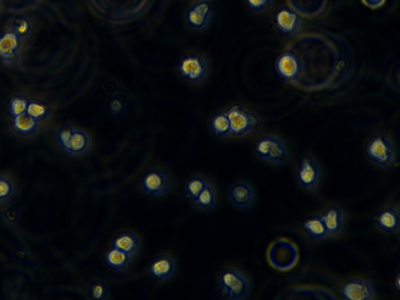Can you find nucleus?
<instances>
[{"label":"nucleus","mask_w":400,"mask_h":300,"mask_svg":"<svg viewBox=\"0 0 400 300\" xmlns=\"http://www.w3.org/2000/svg\"><path fill=\"white\" fill-rule=\"evenodd\" d=\"M177 72L182 79L197 84L205 79L208 73L207 61L198 54L185 55L177 64Z\"/></svg>","instance_id":"nucleus-7"},{"label":"nucleus","mask_w":400,"mask_h":300,"mask_svg":"<svg viewBox=\"0 0 400 300\" xmlns=\"http://www.w3.org/2000/svg\"><path fill=\"white\" fill-rule=\"evenodd\" d=\"M230 201L235 207L245 209L254 201V192L251 186L245 182H238L229 190Z\"/></svg>","instance_id":"nucleus-17"},{"label":"nucleus","mask_w":400,"mask_h":300,"mask_svg":"<svg viewBox=\"0 0 400 300\" xmlns=\"http://www.w3.org/2000/svg\"><path fill=\"white\" fill-rule=\"evenodd\" d=\"M140 247L141 244L138 238L129 232H121L116 235L111 242V247L118 249L121 251L130 255L131 257L140 250Z\"/></svg>","instance_id":"nucleus-20"},{"label":"nucleus","mask_w":400,"mask_h":300,"mask_svg":"<svg viewBox=\"0 0 400 300\" xmlns=\"http://www.w3.org/2000/svg\"><path fill=\"white\" fill-rule=\"evenodd\" d=\"M220 291L227 299H242L249 291V282L246 277L234 269H227L219 276Z\"/></svg>","instance_id":"nucleus-6"},{"label":"nucleus","mask_w":400,"mask_h":300,"mask_svg":"<svg viewBox=\"0 0 400 300\" xmlns=\"http://www.w3.org/2000/svg\"><path fill=\"white\" fill-rule=\"evenodd\" d=\"M88 296L92 299L105 300L109 299V288L104 282H95L88 288Z\"/></svg>","instance_id":"nucleus-31"},{"label":"nucleus","mask_w":400,"mask_h":300,"mask_svg":"<svg viewBox=\"0 0 400 300\" xmlns=\"http://www.w3.org/2000/svg\"><path fill=\"white\" fill-rule=\"evenodd\" d=\"M277 75L290 83L297 79L300 71V64L297 55L290 51L282 53L275 61Z\"/></svg>","instance_id":"nucleus-15"},{"label":"nucleus","mask_w":400,"mask_h":300,"mask_svg":"<svg viewBox=\"0 0 400 300\" xmlns=\"http://www.w3.org/2000/svg\"><path fill=\"white\" fill-rule=\"evenodd\" d=\"M320 166L308 154L304 155L300 160L297 172L299 185L305 190H314L321 181Z\"/></svg>","instance_id":"nucleus-8"},{"label":"nucleus","mask_w":400,"mask_h":300,"mask_svg":"<svg viewBox=\"0 0 400 300\" xmlns=\"http://www.w3.org/2000/svg\"><path fill=\"white\" fill-rule=\"evenodd\" d=\"M108 109V112L111 116H118L124 113L125 105L123 100L120 98L115 97L110 100Z\"/></svg>","instance_id":"nucleus-34"},{"label":"nucleus","mask_w":400,"mask_h":300,"mask_svg":"<svg viewBox=\"0 0 400 300\" xmlns=\"http://www.w3.org/2000/svg\"><path fill=\"white\" fill-rule=\"evenodd\" d=\"M395 286L397 288V290L398 292H399V275H398L397 277V279L395 280Z\"/></svg>","instance_id":"nucleus-36"},{"label":"nucleus","mask_w":400,"mask_h":300,"mask_svg":"<svg viewBox=\"0 0 400 300\" xmlns=\"http://www.w3.org/2000/svg\"><path fill=\"white\" fill-rule=\"evenodd\" d=\"M212 12V4L208 0L197 2L186 11V25L193 30L203 29L209 23Z\"/></svg>","instance_id":"nucleus-12"},{"label":"nucleus","mask_w":400,"mask_h":300,"mask_svg":"<svg viewBox=\"0 0 400 300\" xmlns=\"http://www.w3.org/2000/svg\"><path fill=\"white\" fill-rule=\"evenodd\" d=\"M209 184L202 177L194 176L186 182L185 191L186 195L192 200L196 199Z\"/></svg>","instance_id":"nucleus-28"},{"label":"nucleus","mask_w":400,"mask_h":300,"mask_svg":"<svg viewBox=\"0 0 400 300\" xmlns=\"http://www.w3.org/2000/svg\"><path fill=\"white\" fill-rule=\"evenodd\" d=\"M55 140L60 149L71 155L85 154L90 147V138L87 133L71 125L61 127Z\"/></svg>","instance_id":"nucleus-1"},{"label":"nucleus","mask_w":400,"mask_h":300,"mask_svg":"<svg viewBox=\"0 0 400 300\" xmlns=\"http://www.w3.org/2000/svg\"><path fill=\"white\" fill-rule=\"evenodd\" d=\"M22 40L11 30L0 33V61L10 66L20 62Z\"/></svg>","instance_id":"nucleus-9"},{"label":"nucleus","mask_w":400,"mask_h":300,"mask_svg":"<svg viewBox=\"0 0 400 300\" xmlns=\"http://www.w3.org/2000/svg\"><path fill=\"white\" fill-rule=\"evenodd\" d=\"M288 5L299 16L314 18L325 12L329 0H287Z\"/></svg>","instance_id":"nucleus-16"},{"label":"nucleus","mask_w":400,"mask_h":300,"mask_svg":"<svg viewBox=\"0 0 400 300\" xmlns=\"http://www.w3.org/2000/svg\"><path fill=\"white\" fill-rule=\"evenodd\" d=\"M210 129L215 136L227 138L231 136V126L226 110L216 114L210 120Z\"/></svg>","instance_id":"nucleus-24"},{"label":"nucleus","mask_w":400,"mask_h":300,"mask_svg":"<svg viewBox=\"0 0 400 300\" xmlns=\"http://www.w3.org/2000/svg\"><path fill=\"white\" fill-rule=\"evenodd\" d=\"M375 223L386 234H394L399 230L400 219L398 211L393 208H386L380 211L375 218Z\"/></svg>","instance_id":"nucleus-18"},{"label":"nucleus","mask_w":400,"mask_h":300,"mask_svg":"<svg viewBox=\"0 0 400 300\" xmlns=\"http://www.w3.org/2000/svg\"><path fill=\"white\" fill-rule=\"evenodd\" d=\"M26 114L40 123L49 118L51 114V108L48 103L41 101V100L29 99Z\"/></svg>","instance_id":"nucleus-25"},{"label":"nucleus","mask_w":400,"mask_h":300,"mask_svg":"<svg viewBox=\"0 0 400 300\" xmlns=\"http://www.w3.org/2000/svg\"><path fill=\"white\" fill-rule=\"evenodd\" d=\"M368 158L375 164L382 168H390L396 159L397 150L393 143L382 134L371 138L366 147Z\"/></svg>","instance_id":"nucleus-5"},{"label":"nucleus","mask_w":400,"mask_h":300,"mask_svg":"<svg viewBox=\"0 0 400 300\" xmlns=\"http://www.w3.org/2000/svg\"><path fill=\"white\" fill-rule=\"evenodd\" d=\"M268 258L273 268L279 271H288L298 262V249L292 242L286 238H279L270 246Z\"/></svg>","instance_id":"nucleus-3"},{"label":"nucleus","mask_w":400,"mask_h":300,"mask_svg":"<svg viewBox=\"0 0 400 300\" xmlns=\"http://www.w3.org/2000/svg\"><path fill=\"white\" fill-rule=\"evenodd\" d=\"M363 3L371 9H377L382 7L386 0H362Z\"/></svg>","instance_id":"nucleus-35"},{"label":"nucleus","mask_w":400,"mask_h":300,"mask_svg":"<svg viewBox=\"0 0 400 300\" xmlns=\"http://www.w3.org/2000/svg\"><path fill=\"white\" fill-rule=\"evenodd\" d=\"M273 21L277 30L287 37L296 36L302 26L301 18L290 8L277 10Z\"/></svg>","instance_id":"nucleus-11"},{"label":"nucleus","mask_w":400,"mask_h":300,"mask_svg":"<svg viewBox=\"0 0 400 300\" xmlns=\"http://www.w3.org/2000/svg\"><path fill=\"white\" fill-rule=\"evenodd\" d=\"M192 202L197 205V207L205 211L213 210L218 203V196L212 186L209 183L203 191L199 195L192 200Z\"/></svg>","instance_id":"nucleus-26"},{"label":"nucleus","mask_w":400,"mask_h":300,"mask_svg":"<svg viewBox=\"0 0 400 300\" xmlns=\"http://www.w3.org/2000/svg\"><path fill=\"white\" fill-rule=\"evenodd\" d=\"M176 265L169 255H160L149 264L148 272L155 282H164L171 279L175 273Z\"/></svg>","instance_id":"nucleus-14"},{"label":"nucleus","mask_w":400,"mask_h":300,"mask_svg":"<svg viewBox=\"0 0 400 300\" xmlns=\"http://www.w3.org/2000/svg\"><path fill=\"white\" fill-rule=\"evenodd\" d=\"M141 186L143 192L152 197H162L171 190L168 177L158 169L149 171L144 175Z\"/></svg>","instance_id":"nucleus-10"},{"label":"nucleus","mask_w":400,"mask_h":300,"mask_svg":"<svg viewBox=\"0 0 400 300\" xmlns=\"http://www.w3.org/2000/svg\"><path fill=\"white\" fill-rule=\"evenodd\" d=\"M302 229L305 234L314 240H323L329 236L319 216H310V218H305L303 221Z\"/></svg>","instance_id":"nucleus-23"},{"label":"nucleus","mask_w":400,"mask_h":300,"mask_svg":"<svg viewBox=\"0 0 400 300\" xmlns=\"http://www.w3.org/2000/svg\"><path fill=\"white\" fill-rule=\"evenodd\" d=\"M247 8L254 13L266 14L273 8V0H245Z\"/></svg>","instance_id":"nucleus-32"},{"label":"nucleus","mask_w":400,"mask_h":300,"mask_svg":"<svg viewBox=\"0 0 400 300\" xmlns=\"http://www.w3.org/2000/svg\"><path fill=\"white\" fill-rule=\"evenodd\" d=\"M11 125L16 135L25 138L34 136L40 129L38 122L27 114L12 118Z\"/></svg>","instance_id":"nucleus-22"},{"label":"nucleus","mask_w":400,"mask_h":300,"mask_svg":"<svg viewBox=\"0 0 400 300\" xmlns=\"http://www.w3.org/2000/svg\"><path fill=\"white\" fill-rule=\"evenodd\" d=\"M14 185L7 177L0 176V203L8 201L13 197Z\"/></svg>","instance_id":"nucleus-33"},{"label":"nucleus","mask_w":400,"mask_h":300,"mask_svg":"<svg viewBox=\"0 0 400 300\" xmlns=\"http://www.w3.org/2000/svg\"><path fill=\"white\" fill-rule=\"evenodd\" d=\"M132 258L121 250L111 247L105 254V264L108 268L116 272H121L129 266Z\"/></svg>","instance_id":"nucleus-21"},{"label":"nucleus","mask_w":400,"mask_h":300,"mask_svg":"<svg viewBox=\"0 0 400 300\" xmlns=\"http://www.w3.org/2000/svg\"><path fill=\"white\" fill-rule=\"evenodd\" d=\"M341 295L345 300H373L375 292L373 286L368 281L352 279L347 282L341 287Z\"/></svg>","instance_id":"nucleus-13"},{"label":"nucleus","mask_w":400,"mask_h":300,"mask_svg":"<svg viewBox=\"0 0 400 300\" xmlns=\"http://www.w3.org/2000/svg\"><path fill=\"white\" fill-rule=\"evenodd\" d=\"M22 40L29 37L33 30V24L29 16L19 14L14 16L11 21L10 29Z\"/></svg>","instance_id":"nucleus-27"},{"label":"nucleus","mask_w":400,"mask_h":300,"mask_svg":"<svg viewBox=\"0 0 400 300\" xmlns=\"http://www.w3.org/2000/svg\"><path fill=\"white\" fill-rule=\"evenodd\" d=\"M292 295H297L300 297H310L320 299H336V297L333 296L329 292L320 290V288H296L291 292Z\"/></svg>","instance_id":"nucleus-30"},{"label":"nucleus","mask_w":400,"mask_h":300,"mask_svg":"<svg viewBox=\"0 0 400 300\" xmlns=\"http://www.w3.org/2000/svg\"><path fill=\"white\" fill-rule=\"evenodd\" d=\"M320 216L327 235L338 236L340 234L344 226V216L340 208L337 207L327 208Z\"/></svg>","instance_id":"nucleus-19"},{"label":"nucleus","mask_w":400,"mask_h":300,"mask_svg":"<svg viewBox=\"0 0 400 300\" xmlns=\"http://www.w3.org/2000/svg\"><path fill=\"white\" fill-rule=\"evenodd\" d=\"M29 99L25 96H15L10 100L9 113L12 118L26 114Z\"/></svg>","instance_id":"nucleus-29"},{"label":"nucleus","mask_w":400,"mask_h":300,"mask_svg":"<svg viewBox=\"0 0 400 300\" xmlns=\"http://www.w3.org/2000/svg\"><path fill=\"white\" fill-rule=\"evenodd\" d=\"M254 153L258 157L275 164H285L288 158V150L280 138L273 136L260 137L255 142Z\"/></svg>","instance_id":"nucleus-4"},{"label":"nucleus","mask_w":400,"mask_h":300,"mask_svg":"<svg viewBox=\"0 0 400 300\" xmlns=\"http://www.w3.org/2000/svg\"><path fill=\"white\" fill-rule=\"evenodd\" d=\"M226 112L230 121L232 136H246L258 131L261 126L259 116L242 105H233Z\"/></svg>","instance_id":"nucleus-2"}]
</instances>
